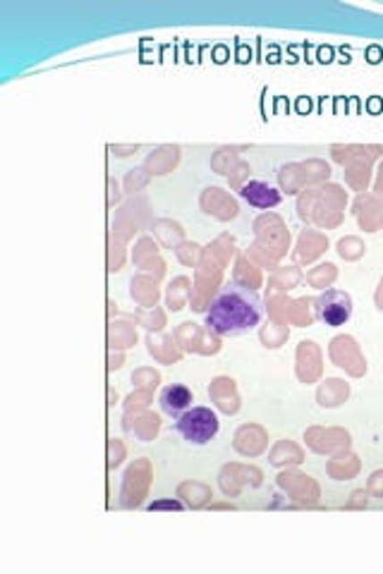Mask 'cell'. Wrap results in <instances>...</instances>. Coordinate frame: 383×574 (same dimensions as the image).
<instances>
[{
  "mask_svg": "<svg viewBox=\"0 0 383 574\" xmlns=\"http://www.w3.org/2000/svg\"><path fill=\"white\" fill-rule=\"evenodd\" d=\"M177 433L192 445H207L211 443L221 429L218 415L209 407H190L184 415L177 416L175 422Z\"/></svg>",
  "mask_w": 383,
  "mask_h": 574,
  "instance_id": "2",
  "label": "cell"
},
{
  "mask_svg": "<svg viewBox=\"0 0 383 574\" xmlns=\"http://www.w3.org/2000/svg\"><path fill=\"white\" fill-rule=\"evenodd\" d=\"M264 319V302L257 292L243 283L223 285L207 309V326L216 335L237 338L254 330Z\"/></svg>",
  "mask_w": 383,
  "mask_h": 574,
  "instance_id": "1",
  "label": "cell"
},
{
  "mask_svg": "<svg viewBox=\"0 0 383 574\" xmlns=\"http://www.w3.org/2000/svg\"><path fill=\"white\" fill-rule=\"evenodd\" d=\"M158 402H161V409L166 415L180 416L192 407V390L187 386L173 383V386L163 388Z\"/></svg>",
  "mask_w": 383,
  "mask_h": 574,
  "instance_id": "5",
  "label": "cell"
},
{
  "mask_svg": "<svg viewBox=\"0 0 383 574\" xmlns=\"http://www.w3.org/2000/svg\"><path fill=\"white\" fill-rule=\"evenodd\" d=\"M240 194L250 206H257V209H273V206L280 204V192L273 184L264 180H251L247 182L243 189H240Z\"/></svg>",
  "mask_w": 383,
  "mask_h": 574,
  "instance_id": "4",
  "label": "cell"
},
{
  "mask_svg": "<svg viewBox=\"0 0 383 574\" xmlns=\"http://www.w3.org/2000/svg\"><path fill=\"white\" fill-rule=\"evenodd\" d=\"M314 313L326 326H345L347 321L353 319V297L340 290L321 292L314 302Z\"/></svg>",
  "mask_w": 383,
  "mask_h": 574,
  "instance_id": "3",
  "label": "cell"
},
{
  "mask_svg": "<svg viewBox=\"0 0 383 574\" xmlns=\"http://www.w3.org/2000/svg\"><path fill=\"white\" fill-rule=\"evenodd\" d=\"M154 508H180L177 502H166V505H151V510Z\"/></svg>",
  "mask_w": 383,
  "mask_h": 574,
  "instance_id": "6",
  "label": "cell"
}]
</instances>
